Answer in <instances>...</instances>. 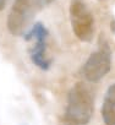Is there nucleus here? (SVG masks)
<instances>
[{
	"mask_svg": "<svg viewBox=\"0 0 115 125\" xmlns=\"http://www.w3.org/2000/svg\"><path fill=\"white\" fill-rule=\"evenodd\" d=\"M94 112V92L85 82L75 83L66 98L65 119L74 125H87Z\"/></svg>",
	"mask_w": 115,
	"mask_h": 125,
	"instance_id": "1",
	"label": "nucleus"
},
{
	"mask_svg": "<svg viewBox=\"0 0 115 125\" xmlns=\"http://www.w3.org/2000/svg\"><path fill=\"white\" fill-rule=\"evenodd\" d=\"M43 5V0H14L6 20L9 33L15 37L22 36Z\"/></svg>",
	"mask_w": 115,
	"mask_h": 125,
	"instance_id": "2",
	"label": "nucleus"
},
{
	"mask_svg": "<svg viewBox=\"0 0 115 125\" xmlns=\"http://www.w3.org/2000/svg\"><path fill=\"white\" fill-rule=\"evenodd\" d=\"M69 16L72 31L78 41L89 43L94 37V17L85 0H71L69 5Z\"/></svg>",
	"mask_w": 115,
	"mask_h": 125,
	"instance_id": "3",
	"label": "nucleus"
},
{
	"mask_svg": "<svg viewBox=\"0 0 115 125\" xmlns=\"http://www.w3.org/2000/svg\"><path fill=\"white\" fill-rule=\"evenodd\" d=\"M110 69L111 50L109 48V44L103 41L99 43V48L87 58L80 70V74L86 81L97 83L110 71Z\"/></svg>",
	"mask_w": 115,
	"mask_h": 125,
	"instance_id": "4",
	"label": "nucleus"
},
{
	"mask_svg": "<svg viewBox=\"0 0 115 125\" xmlns=\"http://www.w3.org/2000/svg\"><path fill=\"white\" fill-rule=\"evenodd\" d=\"M49 32L43 22H36L32 27L25 33L26 41H34L33 45L29 48V58L32 62L40 70L47 71L50 69L51 60L47 55V45H48Z\"/></svg>",
	"mask_w": 115,
	"mask_h": 125,
	"instance_id": "5",
	"label": "nucleus"
},
{
	"mask_svg": "<svg viewBox=\"0 0 115 125\" xmlns=\"http://www.w3.org/2000/svg\"><path fill=\"white\" fill-rule=\"evenodd\" d=\"M102 118L105 125H115V83L110 85L104 94Z\"/></svg>",
	"mask_w": 115,
	"mask_h": 125,
	"instance_id": "6",
	"label": "nucleus"
},
{
	"mask_svg": "<svg viewBox=\"0 0 115 125\" xmlns=\"http://www.w3.org/2000/svg\"><path fill=\"white\" fill-rule=\"evenodd\" d=\"M8 1H9V0H0V11L5 9V6H6Z\"/></svg>",
	"mask_w": 115,
	"mask_h": 125,
	"instance_id": "7",
	"label": "nucleus"
},
{
	"mask_svg": "<svg viewBox=\"0 0 115 125\" xmlns=\"http://www.w3.org/2000/svg\"><path fill=\"white\" fill-rule=\"evenodd\" d=\"M110 31L115 34V19L111 20V22H110Z\"/></svg>",
	"mask_w": 115,
	"mask_h": 125,
	"instance_id": "8",
	"label": "nucleus"
},
{
	"mask_svg": "<svg viewBox=\"0 0 115 125\" xmlns=\"http://www.w3.org/2000/svg\"><path fill=\"white\" fill-rule=\"evenodd\" d=\"M43 1H44V4H45V5H48V4H50V3H53V1H54V0H43Z\"/></svg>",
	"mask_w": 115,
	"mask_h": 125,
	"instance_id": "9",
	"label": "nucleus"
}]
</instances>
